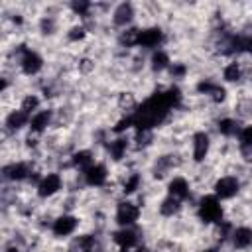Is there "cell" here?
Wrapping results in <instances>:
<instances>
[{
    "label": "cell",
    "instance_id": "25",
    "mask_svg": "<svg viewBox=\"0 0 252 252\" xmlns=\"http://www.w3.org/2000/svg\"><path fill=\"white\" fill-rule=\"evenodd\" d=\"M242 77H244V69H242L240 63L230 61V63L224 65V69H222V79H224L226 83H238Z\"/></svg>",
    "mask_w": 252,
    "mask_h": 252
},
{
    "label": "cell",
    "instance_id": "5",
    "mask_svg": "<svg viewBox=\"0 0 252 252\" xmlns=\"http://www.w3.org/2000/svg\"><path fill=\"white\" fill-rule=\"evenodd\" d=\"M61 189H63V177L59 173H55V171H49V173H45L41 177V181L37 183L35 191H37V197L49 199V197L57 195Z\"/></svg>",
    "mask_w": 252,
    "mask_h": 252
},
{
    "label": "cell",
    "instance_id": "7",
    "mask_svg": "<svg viewBox=\"0 0 252 252\" xmlns=\"http://www.w3.org/2000/svg\"><path fill=\"white\" fill-rule=\"evenodd\" d=\"M33 173L32 169V163L28 161H10L2 167V177L6 181H24V179H30Z\"/></svg>",
    "mask_w": 252,
    "mask_h": 252
},
{
    "label": "cell",
    "instance_id": "10",
    "mask_svg": "<svg viewBox=\"0 0 252 252\" xmlns=\"http://www.w3.org/2000/svg\"><path fill=\"white\" fill-rule=\"evenodd\" d=\"M161 41H163V30L158 26L140 30V33H138V45L144 49H158L161 45Z\"/></svg>",
    "mask_w": 252,
    "mask_h": 252
},
{
    "label": "cell",
    "instance_id": "20",
    "mask_svg": "<svg viewBox=\"0 0 252 252\" xmlns=\"http://www.w3.org/2000/svg\"><path fill=\"white\" fill-rule=\"evenodd\" d=\"M69 163H71V167H75L79 171H85L94 163V154L91 150H79V152L71 154Z\"/></svg>",
    "mask_w": 252,
    "mask_h": 252
},
{
    "label": "cell",
    "instance_id": "32",
    "mask_svg": "<svg viewBox=\"0 0 252 252\" xmlns=\"http://www.w3.org/2000/svg\"><path fill=\"white\" fill-rule=\"evenodd\" d=\"M85 35H87V28L85 26H73L69 30V33H67V37L71 41H81V39H85Z\"/></svg>",
    "mask_w": 252,
    "mask_h": 252
},
{
    "label": "cell",
    "instance_id": "41",
    "mask_svg": "<svg viewBox=\"0 0 252 252\" xmlns=\"http://www.w3.org/2000/svg\"><path fill=\"white\" fill-rule=\"evenodd\" d=\"M120 252H128V250H120Z\"/></svg>",
    "mask_w": 252,
    "mask_h": 252
},
{
    "label": "cell",
    "instance_id": "4",
    "mask_svg": "<svg viewBox=\"0 0 252 252\" xmlns=\"http://www.w3.org/2000/svg\"><path fill=\"white\" fill-rule=\"evenodd\" d=\"M140 219V207L134 201H120L116 205V213H114V220L116 224H120V228L124 226H134Z\"/></svg>",
    "mask_w": 252,
    "mask_h": 252
},
{
    "label": "cell",
    "instance_id": "33",
    "mask_svg": "<svg viewBox=\"0 0 252 252\" xmlns=\"http://www.w3.org/2000/svg\"><path fill=\"white\" fill-rule=\"evenodd\" d=\"M167 71H169V75H171L173 79H183L185 73H187V65H185V63H171Z\"/></svg>",
    "mask_w": 252,
    "mask_h": 252
},
{
    "label": "cell",
    "instance_id": "8",
    "mask_svg": "<svg viewBox=\"0 0 252 252\" xmlns=\"http://www.w3.org/2000/svg\"><path fill=\"white\" fill-rule=\"evenodd\" d=\"M77 226H79V219L75 215H67L65 213V215H59L57 219H53L51 232L57 238H67V236H71L77 230Z\"/></svg>",
    "mask_w": 252,
    "mask_h": 252
},
{
    "label": "cell",
    "instance_id": "34",
    "mask_svg": "<svg viewBox=\"0 0 252 252\" xmlns=\"http://www.w3.org/2000/svg\"><path fill=\"white\" fill-rule=\"evenodd\" d=\"M71 8H73L75 14H79V16H87L89 10L93 8V4H91V2H73Z\"/></svg>",
    "mask_w": 252,
    "mask_h": 252
},
{
    "label": "cell",
    "instance_id": "3",
    "mask_svg": "<svg viewBox=\"0 0 252 252\" xmlns=\"http://www.w3.org/2000/svg\"><path fill=\"white\" fill-rule=\"evenodd\" d=\"M20 57H18V65H20V69H22V73L24 75H37L41 69H43V59H41V55L37 53V51H33V49H26L24 45H20Z\"/></svg>",
    "mask_w": 252,
    "mask_h": 252
},
{
    "label": "cell",
    "instance_id": "27",
    "mask_svg": "<svg viewBox=\"0 0 252 252\" xmlns=\"http://www.w3.org/2000/svg\"><path fill=\"white\" fill-rule=\"evenodd\" d=\"M140 185H142V175L138 171H132L130 175H126V179L122 183V193L124 195H132V193H136L140 189Z\"/></svg>",
    "mask_w": 252,
    "mask_h": 252
},
{
    "label": "cell",
    "instance_id": "38",
    "mask_svg": "<svg viewBox=\"0 0 252 252\" xmlns=\"http://www.w3.org/2000/svg\"><path fill=\"white\" fill-rule=\"evenodd\" d=\"M246 51H248V53H252V33H250V35H246Z\"/></svg>",
    "mask_w": 252,
    "mask_h": 252
},
{
    "label": "cell",
    "instance_id": "37",
    "mask_svg": "<svg viewBox=\"0 0 252 252\" xmlns=\"http://www.w3.org/2000/svg\"><path fill=\"white\" fill-rule=\"evenodd\" d=\"M4 252H22V250H20V246H16V244H8V246L4 248Z\"/></svg>",
    "mask_w": 252,
    "mask_h": 252
},
{
    "label": "cell",
    "instance_id": "13",
    "mask_svg": "<svg viewBox=\"0 0 252 252\" xmlns=\"http://www.w3.org/2000/svg\"><path fill=\"white\" fill-rule=\"evenodd\" d=\"M112 240H114V244L120 246V250H130V248L138 246V242H140V232L134 230L132 226H124V228H120V230H116V232L112 234Z\"/></svg>",
    "mask_w": 252,
    "mask_h": 252
},
{
    "label": "cell",
    "instance_id": "39",
    "mask_svg": "<svg viewBox=\"0 0 252 252\" xmlns=\"http://www.w3.org/2000/svg\"><path fill=\"white\" fill-rule=\"evenodd\" d=\"M201 252H219V248H205V250H201Z\"/></svg>",
    "mask_w": 252,
    "mask_h": 252
},
{
    "label": "cell",
    "instance_id": "22",
    "mask_svg": "<svg viewBox=\"0 0 252 252\" xmlns=\"http://www.w3.org/2000/svg\"><path fill=\"white\" fill-rule=\"evenodd\" d=\"M240 122L236 120V118H220L219 122H217V130H219V134H222L224 138H232V136H238V132H240Z\"/></svg>",
    "mask_w": 252,
    "mask_h": 252
},
{
    "label": "cell",
    "instance_id": "23",
    "mask_svg": "<svg viewBox=\"0 0 252 252\" xmlns=\"http://www.w3.org/2000/svg\"><path fill=\"white\" fill-rule=\"evenodd\" d=\"M175 156L173 154H167V156H159L154 163V177H163L167 171H171L175 167Z\"/></svg>",
    "mask_w": 252,
    "mask_h": 252
},
{
    "label": "cell",
    "instance_id": "14",
    "mask_svg": "<svg viewBox=\"0 0 252 252\" xmlns=\"http://www.w3.org/2000/svg\"><path fill=\"white\" fill-rule=\"evenodd\" d=\"M189 193H191V187H189V181L185 177L175 175V177L169 179V183H167V195H171V197H175L179 201H185L189 197Z\"/></svg>",
    "mask_w": 252,
    "mask_h": 252
},
{
    "label": "cell",
    "instance_id": "26",
    "mask_svg": "<svg viewBox=\"0 0 252 252\" xmlns=\"http://www.w3.org/2000/svg\"><path fill=\"white\" fill-rule=\"evenodd\" d=\"M181 203H183V201H179V199L167 195V197L159 203V215H161V217H173V215H177V213L181 211Z\"/></svg>",
    "mask_w": 252,
    "mask_h": 252
},
{
    "label": "cell",
    "instance_id": "29",
    "mask_svg": "<svg viewBox=\"0 0 252 252\" xmlns=\"http://www.w3.org/2000/svg\"><path fill=\"white\" fill-rule=\"evenodd\" d=\"M39 104H41V100H39L37 94H26V96L22 98L20 110H24L28 116H33V114L39 110Z\"/></svg>",
    "mask_w": 252,
    "mask_h": 252
},
{
    "label": "cell",
    "instance_id": "21",
    "mask_svg": "<svg viewBox=\"0 0 252 252\" xmlns=\"http://www.w3.org/2000/svg\"><path fill=\"white\" fill-rule=\"evenodd\" d=\"M128 148H130V140L126 136H118V138H114V140L108 142V156L114 161H120L126 156Z\"/></svg>",
    "mask_w": 252,
    "mask_h": 252
},
{
    "label": "cell",
    "instance_id": "36",
    "mask_svg": "<svg viewBox=\"0 0 252 252\" xmlns=\"http://www.w3.org/2000/svg\"><path fill=\"white\" fill-rule=\"evenodd\" d=\"M81 63H83V65H81V69H83V71H85V73H87V71H91V69H93V63H91V61H89V59H83V61H81Z\"/></svg>",
    "mask_w": 252,
    "mask_h": 252
},
{
    "label": "cell",
    "instance_id": "17",
    "mask_svg": "<svg viewBox=\"0 0 252 252\" xmlns=\"http://www.w3.org/2000/svg\"><path fill=\"white\" fill-rule=\"evenodd\" d=\"M132 20H134V6H132L130 2H122V4H118V6L114 8V14H112L114 26L124 28V26H128Z\"/></svg>",
    "mask_w": 252,
    "mask_h": 252
},
{
    "label": "cell",
    "instance_id": "28",
    "mask_svg": "<svg viewBox=\"0 0 252 252\" xmlns=\"http://www.w3.org/2000/svg\"><path fill=\"white\" fill-rule=\"evenodd\" d=\"M138 33H140L138 28H126L124 32H120L118 43L122 47H134V45H138Z\"/></svg>",
    "mask_w": 252,
    "mask_h": 252
},
{
    "label": "cell",
    "instance_id": "15",
    "mask_svg": "<svg viewBox=\"0 0 252 252\" xmlns=\"http://www.w3.org/2000/svg\"><path fill=\"white\" fill-rule=\"evenodd\" d=\"M51 120H53V110H49V108L37 110V112L30 118V130H32L33 134H41V132H45V130L49 128Z\"/></svg>",
    "mask_w": 252,
    "mask_h": 252
},
{
    "label": "cell",
    "instance_id": "40",
    "mask_svg": "<svg viewBox=\"0 0 252 252\" xmlns=\"http://www.w3.org/2000/svg\"><path fill=\"white\" fill-rule=\"evenodd\" d=\"M136 252H154V250H148V248H138Z\"/></svg>",
    "mask_w": 252,
    "mask_h": 252
},
{
    "label": "cell",
    "instance_id": "24",
    "mask_svg": "<svg viewBox=\"0 0 252 252\" xmlns=\"http://www.w3.org/2000/svg\"><path fill=\"white\" fill-rule=\"evenodd\" d=\"M169 65H171V61H169L167 51H163V49H156V51L152 53V59H150V67H152V71L161 73V71L169 69Z\"/></svg>",
    "mask_w": 252,
    "mask_h": 252
},
{
    "label": "cell",
    "instance_id": "1",
    "mask_svg": "<svg viewBox=\"0 0 252 252\" xmlns=\"http://www.w3.org/2000/svg\"><path fill=\"white\" fill-rule=\"evenodd\" d=\"M181 91L179 87H169L165 91L154 93L152 96H148L142 104L136 106V110L132 112V120H134V128L136 130H152L158 124H161L167 114L177 108L181 104Z\"/></svg>",
    "mask_w": 252,
    "mask_h": 252
},
{
    "label": "cell",
    "instance_id": "19",
    "mask_svg": "<svg viewBox=\"0 0 252 252\" xmlns=\"http://www.w3.org/2000/svg\"><path fill=\"white\" fill-rule=\"evenodd\" d=\"M96 248H98V242H96L94 236H91V234H81V236H77V238L69 244V250H67V252H96Z\"/></svg>",
    "mask_w": 252,
    "mask_h": 252
},
{
    "label": "cell",
    "instance_id": "30",
    "mask_svg": "<svg viewBox=\"0 0 252 252\" xmlns=\"http://www.w3.org/2000/svg\"><path fill=\"white\" fill-rule=\"evenodd\" d=\"M252 146V124H246L238 132V148H250Z\"/></svg>",
    "mask_w": 252,
    "mask_h": 252
},
{
    "label": "cell",
    "instance_id": "12",
    "mask_svg": "<svg viewBox=\"0 0 252 252\" xmlns=\"http://www.w3.org/2000/svg\"><path fill=\"white\" fill-rule=\"evenodd\" d=\"M197 93L199 94H205V96H211L215 102H222L226 98V91L224 87H220L217 81L213 79H201L197 83Z\"/></svg>",
    "mask_w": 252,
    "mask_h": 252
},
{
    "label": "cell",
    "instance_id": "9",
    "mask_svg": "<svg viewBox=\"0 0 252 252\" xmlns=\"http://www.w3.org/2000/svg\"><path fill=\"white\" fill-rule=\"evenodd\" d=\"M209 150H211V138L207 132H195L193 138H191V156H193V161L201 163L207 159L209 156Z\"/></svg>",
    "mask_w": 252,
    "mask_h": 252
},
{
    "label": "cell",
    "instance_id": "31",
    "mask_svg": "<svg viewBox=\"0 0 252 252\" xmlns=\"http://www.w3.org/2000/svg\"><path fill=\"white\" fill-rule=\"evenodd\" d=\"M152 130H136V136H134V142H136V146L138 148H146V146H150V142H152Z\"/></svg>",
    "mask_w": 252,
    "mask_h": 252
},
{
    "label": "cell",
    "instance_id": "2",
    "mask_svg": "<svg viewBox=\"0 0 252 252\" xmlns=\"http://www.w3.org/2000/svg\"><path fill=\"white\" fill-rule=\"evenodd\" d=\"M222 205L217 195H205L197 203V217L205 224H219L222 220Z\"/></svg>",
    "mask_w": 252,
    "mask_h": 252
},
{
    "label": "cell",
    "instance_id": "11",
    "mask_svg": "<svg viewBox=\"0 0 252 252\" xmlns=\"http://www.w3.org/2000/svg\"><path fill=\"white\" fill-rule=\"evenodd\" d=\"M106 179H108V169L102 163H96L94 161L89 169L83 171V181L87 185H91V187H102L106 183Z\"/></svg>",
    "mask_w": 252,
    "mask_h": 252
},
{
    "label": "cell",
    "instance_id": "18",
    "mask_svg": "<svg viewBox=\"0 0 252 252\" xmlns=\"http://www.w3.org/2000/svg\"><path fill=\"white\" fill-rule=\"evenodd\" d=\"M30 118L32 116H28L24 110H12V112H8V116H6V120H4V126H6V130H10V132H18V130H22L24 126H28L30 124Z\"/></svg>",
    "mask_w": 252,
    "mask_h": 252
},
{
    "label": "cell",
    "instance_id": "6",
    "mask_svg": "<svg viewBox=\"0 0 252 252\" xmlns=\"http://www.w3.org/2000/svg\"><path fill=\"white\" fill-rule=\"evenodd\" d=\"M213 195H217L220 201L222 199H232L238 191H240V181H238V177H234V175H222V177H219L217 181H215V185H213Z\"/></svg>",
    "mask_w": 252,
    "mask_h": 252
},
{
    "label": "cell",
    "instance_id": "35",
    "mask_svg": "<svg viewBox=\"0 0 252 252\" xmlns=\"http://www.w3.org/2000/svg\"><path fill=\"white\" fill-rule=\"evenodd\" d=\"M53 28H55L53 18H43V20H41V30H43V33H51Z\"/></svg>",
    "mask_w": 252,
    "mask_h": 252
},
{
    "label": "cell",
    "instance_id": "16",
    "mask_svg": "<svg viewBox=\"0 0 252 252\" xmlns=\"http://www.w3.org/2000/svg\"><path fill=\"white\" fill-rule=\"evenodd\" d=\"M230 242L236 250H246L252 246V228L250 226H236L232 228Z\"/></svg>",
    "mask_w": 252,
    "mask_h": 252
}]
</instances>
